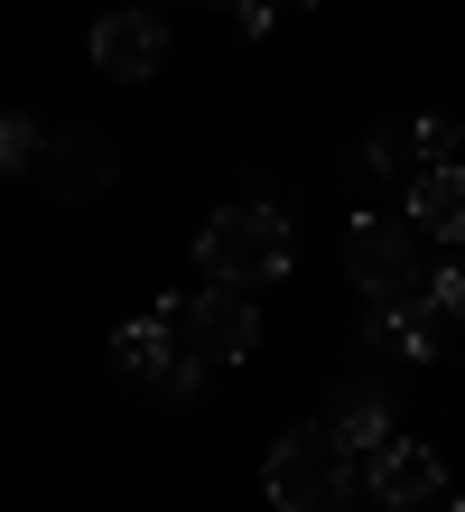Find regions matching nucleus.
Returning a JSON list of instances; mask_svg holds the SVG:
<instances>
[{
	"label": "nucleus",
	"instance_id": "3",
	"mask_svg": "<svg viewBox=\"0 0 465 512\" xmlns=\"http://www.w3.org/2000/svg\"><path fill=\"white\" fill-rule=\"evenodd\" d=\"M168 326H177V345L196 354L205 373L252 364V354H261V308H252V289H224V280H205L196 298H177Z\"/></svg>",
	"mask_w": 465,
	"mask_h": 512
},
{
	"label": "nucleus",
	"instance_id": "17",
	"mask_svg": "<svg viewBox=\"0 0 465 512\" xmlns=\"http://www.w3.org/2000/svg\"><path fill=\"white\" fill-rule=\"evenodd\" d=\"M428 512H465V494H456V503H447V494H438V503H428Z\"/></svg>",
	"mask_w": 465,
	"mask_h": 512
},
{
	"label": "nucleus",
	"instance_id": "8",
	"mask_svg": "<svg viewBox=\"0 0 465 512\" xmlns=\"http://www.w3.org/2000/svg\"><path fill=\"white\" fill-rule=\"evenodd\" d=\"M28 177H38L56 205H93L121 177V159H112L103 131H47V149H38V168H28Z\"/></svg>",
	"mask_w": 465,
	"mask_h": 512
},
{
	"label": "nucleus",
	"instance_id": "4",
	"mask_svg": "<svg viewBox=\"0 0 465 512\" xmlns=\"http://www.w3.org/2000/svg\"><path fill=\"white\" fill-rule=\"evenodd\" d=\"M345 270H354V289L363 298H400V289H419L428 270H419V224L410 215H354L345 224Z\"/></svg>",
	"mask_w": 465,
	"mask_h": 512
},
{
	"label": "nucleus",
	"instance_id": "15",
	"mask_svg": "<svg viewBox=\"0 0 465 512\" xmlns=\"http://www.w3.org/2000/svg\"><path fill=\"white\" fill-rule=\"evenodd\" d=\"M428 308H438V317H465V261L428 270Z\"/></svg>",
	"mask_w": 465,
	"mask_h": 512
},
{
	"label": "nucleus",
	"instance_id": "11",
	"mask_svg": "<svg viewBox=\"0 0 465 512\" xmlns=\"http://www.w3.org/2000/svg\"><path fill=\"white\" fill-rule=\"evenodd\" d=\"M326 429L345 438L354 457H372V447L391 438V391L382 382H345V391H335V410H326Z\"/></svg>",
	"mask_w": 465,
	"mask_h": 512
},
{
	"label": "nucleus",
	"instance_id": "1",
	"mask_svg": "<svg viewBox=\"0 0 465 512\" xmlns=\"http://www.w3.org/2000/svg\"><path fill=\"white\" fill-rule=\"evenodd\" d=\"M196 261H205V280H224V289H270V280H289V261H298L289 215H279L270 196H242V205H224V215H205Z\"/></svg>",
	"mask_w": 465,
	"mask_h": 512
},
{
	"label": "nucleus",
	"instance_id": "2",
	"mask_svg": "<svg viewBox=\"0 0 465 512\" xmlns=\"http://www.w3.org/2000/svg\"><path fill=\"white\" fill-rule=\"evenodd\" d=\"M354 485H363V457L326 429V419L289 429V438L270 447V466H261L270 512H345V503H354Z\"/></svg>",
	"mask_w": 465,
	"mask_h": 512
},
{
	"label": "nucleus",
	"instance_id": "5",
	"mask_svg": "<svg viewBox=\"0 0 465 512\" xmlns=\"http://www.w3.org/2000/svg\"><path fill=\"white\" fill-rule=\"evenodd\" d=\"M112 364L131 373V382H149V391H168V401H196V391H205V364L177 345L168 308H159V317H131V326H121V336H112Z\"/></svg>",
	"mask_w": 465,
	"mask_h": 512
},
{
	"label": "nucleus",
	"instance_id": "13",
	"mask_svg": "<svg viewBox=\"0 0 465 512\" xmlns=\"http://www.w3.org/2000/svg\"><path fill=\"white\" fill-rule=\"evenodd\" d=\"M38 149H47V122H28V112H0V177L38 168Z\"/></svg>",
	"mask_w": 465,
	"mask_h": 512
},
{
	"label": "nucleus",
	"instance_id": "14",
	"mask_svg": "<svg viewBox=\"0 0 465 512\" xmlns=\"http://www.w3.org/2000/svg\"><path fill=\"white\" fill-rule=\"evenodd\" d=\"M410 131H419V168L428 159H465V131L447 122V112H428V122H410Z\"/></svg>",
	"mask_w": 465,
	"mask_h": 512
},
{
	"label": "nucleus",
	"instance_id": "10",
	"mask_svg": "<svg viewBox=\"0 0 465 512\" xmlns=\"http://www.w3.org/2000/svg\"><path fill=\"white\" fill-rule=\"evenodd\" d=\"M400 215H410L428 243H465V159H428L410 177V196H400Z\"/></svg>",
	"mask_w": 465,
	"mask_h": 512
},
{
	"label": "nucleus",
	"instance_id": "12",
	"mask_svg": "<svg viewBox=\"0 0 465 512\" xmlns=\"http://www.w3.org/2000/svg\"><path fill=\"white\" fill-rule=\"evenodd\" d=\"M410 149H419V131H400V122H382V131L363 140V159H354V168H363V177H400V168H410ZM410 177H419V168H410Z\"/></svg>",
	"mask_w": 465,
	"mask_h": 512
},
{
	"label": "nucleus",
	"instance_id": "18",
	"mask_svg": "<svg viewBox=\"0 0 465 512\" xmlns=\"http://www.w3.org/2000/svg\"><path fill=\"white\" fill-rule=\"evenodd\" d=\"M205 10H242V0H205Z\"/></svg>",
	"mask_w": 465,
	"mask_h": 512
},
{
	"label": "nucleus",
	"instance_id": "9",
	"mask_svg": "<svg viewBox=\"0 0 465 512\" xmlns=\"http://www.w3.org/2000/svg\"><path fill=\"white\" fill-rule=\"evenodd\" d=\"M438 308H428V280L419 289H400V298H372L363 308V336H372V354H400V364H428L438 354Z\"/></svg>",
	"mask_w": 465,
	"mask_h": 512
},
{
	"label": "nucleus",
	"instance_id": "16",
	"mask_svg": "<svg viewBox=\"0 0 465 512\" xmlns=\"http://www.w3.org/2000/svg\"><path fill=\"white\" fill-rule=\"evenodd\" d=\"M270 19H279V0H242V28L252 38H270Z\"/></svg>",
	"mask_w": 465,
	"mask_h": 512
},
{
	"label": "nucleus",
	"instance_id": "19",
	"mask_svg": "<svg viewBox=\"0 0 465 512\" xmlns=\"http://www.w3.org/2000/svg\"><path fill=\"white\" fill-rule=\"evenodd\" d=\"M279 10H289V0H279Z\"/></svg>",
	"mask_w": 465,
	"mask_h": 512
},
{
	"label": "nucleus",
	"instance_id": "6",
	"mask_svg": "<svg viewBox=\"0 0 465 512\" xmlns=\"http://www.w3.org/2000/svg\"><path fill=\"white\" fill-rule=\"evenodd\" d=\"M93 75H112V84L168 75V19L159 10H103L93 19Z\"/></svg>",
	"mask_w": 465,
	"mask_h": 512
},
{
	"label": "nucleus",
	"instance_id": "7",
	"mask_svg": "<svg viewBox=\"0 0 465 512\" xmlns=\"http://www.w3.org/2000/svg\"><path fill=\"white\" fill-rule=\"evenodd\" d=\"M363 494L382 512H428L447 494V466H438V447H419V438H382L363 457Z\"/></svg>",
	"mask_w": 465,
	"mask_h": 512
}]
</instances>
